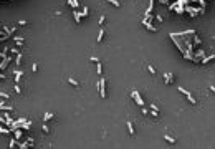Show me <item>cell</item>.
<instances>
[{"label": "cell", "instance_id": "8992f818", "mask_svg": "<svg viewBox=\"0 0 215 149\" xmlns=\"http://www.w3.org/2000/svg\"><path fill=\"white\" fill-rule=\"evenodd\" d=\"M73 18H75V22H76L78 25H79V23H81V18H83V17H81V13H79V12H78L76 8H75V10H73Z\"/></svg>", "mask_w": 215, "mask_h": 149}, {"label": "cell", "instance_id": "9c48e42d", "mask_svg": "<svg viewBox=\"0 0 215 149\" xmlns=\"http://www.w3.org/2000/svg\"><path fill=\"white\" fill-rule=\"evenodd\" d=\"M13 73H15V83L20 85V80H22V76H23V71L22 70H17V71H13Z\"/></svg>", "mask_w": 215, "mask_h": 149}, {"label": "cell", "instance_id": "484cf974", "mask_svg": "<svg viewBox=\"0 0 215 149\" xmlns=\"http://www.w3.org/2000/svg\"><path fill=\"white\" fill-rule=\"evenodd\" d=\"M13 89H15V93H17V94H20V93H22V88L18 86V83H15V85H13Z\"/></svg>", "mask_w": 215, "mask_h": 149}, {"label": "cell", "instance_id": "4316f807", "mask_svg": "<svg viewBox=\"0 0 215 149\" xmlns=\"http://www.w3.org/2000/svg\"><path fill=\"white\" fill-rule=\"evenodd\" d=\"M81 17H83V18H86V17H88V7H83V12H81Z\"/></svg>", "mask_w": 215, "mask_h": 149}, {"label": "cell", "instance_id": "f546056e", "mask_svg": "<svg viewBox=\"0 0 215 149\" xmlns=\"http://www.w3.org/2000/svg\"><path fill=\"white\" fill-rule=\"evenodd\" d=\"M71 7H73V10H75V8H78V7H79V0H73V2H71Z\"/></svg>", "mask_w": 215, "mask_h": 149}, {"label": "cell", "instance_id": "d6986e66", "mask_svg": "<svg viewBox=\"0 0 215 149\" xmlns=\"http://www.w3.org/2000/svg\"><path fill=\"white\" fill-rule=\"evenodd\" d=\"M96 73H98L99 76L103 75V65H101V61H96Z\"/></svg>", "mask_w": 215, "mask_h": 149}, {"label": "cell", "instance_id": "30bf717a", "mask_svg": "<svg viewBox=\"0 0 215 149\" xmlns=\"http://www.w3.org/2000/svg\"><path fill=\"white\" fill-rule=\"evenodd\" d=\"M22 58H23V55L20 53V51H18V53L15 55V60H13V61H15V65H17V66H20V65H22Z\"/></svg>", "mask_w": 215, "mask_h": 149}, {"label": "cell", "instance_id": "ba28073f", "mask_svg": "<svg viewBox=\"0 0 215 149\" xmlns=\"http://www.w3.org/2000/svg\"><path fill=\"white\" fill-rule=\"evenodd\" d=\"M13 42H15V45H17V46H23V43H25L23 37H13Z\"/></svg>", "mask_w": 215, "mask_h": 149}, {"label": "cell", "instance_id": "4fadbf2b", "mask_svg": "<svg viewBox=\"0 0 215 149\" xmlns=\"http://www.w3.org/2000/svg\"><path fill=\"white\" fill-rule=\"evenodd\" d=\"M0 111H13V106L5 105V103H0Z\"/></svg>", "mask_w": 215, "mask_h": 149}, {"label": "cell", "instance_id": "d4e9b609", "mask_svg": "<svg viewBox=\"0 0 215 149\" xmlns=\"http://www.w3.org/2000/svg\"><path fill=\"white\" fill-rule=\"evenodd\" d=\"M8 53H10V55H17V53H18V48H17V46H12V48H8Z\"/></svg>", "mask_w": 215, "mask_h": 149}, {"label": "cell", "instance_id": "7402d4cb", "mask_svg": "<svg viewBox=\"0 0 215 149\" xmlns=\"http://www.w3.org/2000/svg\"><path fill=\"white\" fill-rule=\"evenodd\" d=\"M126 124H127V131H129V134H131V136H134V126H132V123L127 121Z\"/></svg>", "mask_w": 215, "mask_h": 149}, {"label": "cell", "instance_id": "d590c367", "mask_svg": "<svg viewBox=\"0 0 215 149\" xmlns=\"http://www.w3.org/2000/svg\"><path fill=\"white\" fill-rule=\"evenodd\" d=\"M156 20H157V22H162V20H164V18H162V15H159V13H157V15L154 17Z\"/></svg>", "mask_w": 215, "mask_h": 149}, {"label": "cell", "instance_id": "8fae6325", "mask_svg": "<svg viewBox=\"0 0 215 149\" xmlns=\"http://www.w3.org/2000/svg\"><path fill=\"white\" fill-rule=\"evenodd\" d=\"M151 114L154 116V118H157V116H159V108H157L156 105H151Z\"/></svg>", "mask_w": 215, "mask_h": 149}, {"label": "cell", "instance_id": "5b68a950", "mask_svg": "<svg viewBox=\"0 0 215 149\" xmlns=\"http://www.w3.org/2000/svg\"><path fill=\"white\" fill-rule=\"evenodd\" d=\"M142 25H144L146 28H147V30H149L151 33H156V32H157V28H156V27H154V25H152L151 22H147L146 18H142Z\"/></svg>", "mask_w": 215, "mask_h": 149}, {"label": "cell", "instance_id": "4dcf8cb0", "mask_svg": "<svg viewBox=\"0 0 215 149\" xmlns=\"http://www.w3.org/2000/svg\"><path fill=\"white\" fill-rule=\"evenodd\" d=\"M147 70H149V73H151V75H156V73H157V71H156V68H154L152 65H149V66H147Z\"/></svg>", "mask_w": 215, "mask_h": 149}, {"label": "cell", "instance_id": "b9f144b4", "mask_svg": "<svg viewBox=\"0 0 215 149\" xmlns=\"http://www.w3.org/2000/svg\"><path fill=\"white\" fill-rule=\"evenodd\" d=\"M89 60L93 61V63H96V61H99V60H98V58H96V56H91V58H89Z\"/></svg>", "mask_w": 215, "mask_h": 149}, {"label": "cell", "instance_id": "e575fe53", "mask_svg": "<svg viewBox=\"0 0 215 149\" xmlns=\"http://www.w3.org/2000/svg\"><path fill=\"white\" fill-rule=\"evenodd\" d=\"M8 146H10V148H15V146H17V139H12Z\"/></svg>", "mask_w": 215, "mask_h": 149}, {"label": "cell", "instance_id": "8d00e7d4", "mask_svg": "<svg viewBox=\"0 0 215 149\" xmlns=\"http://www.w3.org/2000/svg\"><path fill=\"white\" fill-rule=\"evenodd\" d=\"M27 20H25V18H23V20H18V25H27Z\"/></svg>", "mask_w": 215, "mask_h": 149}, {"label": "cell", "instance_id": "5bb4252c", "mask_svg": "<svg viewBox=\"0 0 215 149\" xmlns=\"http://www.w3.org/2000/svg\"><path fill=\"white\" fill-rule=\"evenodd\" d=\"M20 128H22V129H25V131H28V129L32 128V121H23L22 124H20Z\"/></svg>", "mask_w": 215, "mask_h": 149}, {"label": "cell", "instance_id": "60d3db41", "mask_svg": "<svg viewBox=\"0 0 215 149\" xmlns=\"http://www.w3.org/2000/svg\"><path fill=\"white\" fill-rule=\"evenodd\" d=\"M27 141H28V143H30V144H32V146H33V141H35V139H33L32 136H30V138H27Z\"/></svg>", "mask_w": 215, "mask_h": 149}, {"label": "cell", "instance_id": "f35d334b", "mask_svg": "<svg viewBox=\"0 0 215 149\" xmlns=\"http://www.w3.org/2000/svg\"><path fill=\"white\" fill-rule=\"evenodd\" d=\"M0 123H2V124H5V123H7V119H5V116H0Z\"/></svg>", "mask_w": 215, "mask_h": 149}, {"label": "cell", "instance_id": "2e32d148", "mask_svg": "<svg viewBox=\"0 0 215 149\" xmlns=\"http://www.w3.org/2000/svg\"><path fill=\"white\" fill-rule=\"evenodd\" d=\"M192 37H194V38H192L194 45H197V46H198V45H202V40H200V37H197V33H194Z\"/></svg>", "mask_w": 215, "mask_h": 149}, {"label": "cell", "instance_id": "277c9868", "mask_svg": "<svg viewBox=\"0 0 215 149\" xmlns=\"http://www.w3.org/2000/svg\"><path fill=\"white\" fill-rule=\"evenodd\" d=\"M131 96L134 98V101H136V103H137L139 106H144V99L141 98V94H139L137 91H136V89H132V91H131Z\"/></svg>", "mask_w": 215, "mask_h": 149}, {"label": "cell", "instance_id": "ab89813d", "mask_svg": "<svg viewBox=\"0 0 215 149\" xmlns=\"http://www.w3.org/2000/svg\"><path fill=\"white\" fill-rule=\"evenodd\" d=\"M32 70H33V71H37V70H38V65H37V63H33V65H32Z\"/></svg>", "mask_w": 215, "mask_h": 149}, {"label": "cell", "instance_id": "7c38bea8", "mask_svg": "<svg viewBox=\"0 0 215 149\" xmlns=\"http://www.w3.org/2000/svg\"><path fill=\"white\" fill-rule=\"evenodd\" d=\"M12 132L15 134V139H17V141H18V139H22V138H23V131H22V129H18V128H17L15 131H12Z\"/></svg>", "mask_w": 215, "mask_h": 149}, {"label": "cell", "instance_id": "52a82bcc", "mask_svg": "<svg viewBox=\"0 0 215 149\" xmlns=\"http://www.w3.org/2000/svg\"><path fill=\"white\" fill-rule=\"evenodd\" d=\"M164 80H165V85H171V83H174V75L172 73H165Z\"/></svg>", "mask_w": 215, "mask_h": 149}, {"label": "cell", "instance_id": "6da1fadb", "mask_svg": "<svg viewBox=\"0 0 215 149\" xmlns=\"http://www.w3.org/2000/svg\"><path fill=\"white\" fill-rule=\"evenodd\" d=\"M98 89H99V96H101L103 99L108 98V93H106V80H104V76H101V78H99Z\"/></svg>", "mask_w": 215, "mask_h": 149}, {"label": "cell", "instance_id": "ac0fdd59", "mask_svg": "<svg viewBox=\"0 0 215 149\" xmlns=\"http://www.w3.org/2000/svg\"><path fill=\"white\" fill-rule=\"evenodd\" d=\"M17 146H18L20 149H28V148H32V144L28 143V141H27V143H17Z\"/></svg>", "mask_w": 215, "mask_h": 149}, {"label": "cell", "instance_id": "603a6c76", "mask_svg": "<svg viewBox=\"0 0 215 149\" xmlns=\"http://www.w3.org/2000/svg\"><path fill=\"white\" fill-rule=\"evenodd\" d=\"M174 10L177 12V15H184V7H182V5H179V3L176 5V8H174Z\"/></svg>", "mask_w": 215, "mask_h": 149}, {"label": "cell", "instance_id": "3957f363", "mask_svg": "<svg viewBox=\"0 0 215 149\" xmlns=\"http://www.w3.org/2000/svg\"><path fill=\"white\" fill-rule=\"evenodd\" d=\"M10 61H12V55H7L5 58H2V63H0V71L7 70V66L10 65Z\"/></svg>", "mask_w": 215, "mask_h": 149}, {"label": "cell", "instance_id": "e0dca14e", "mask_svg": "<svg viewBox=\"0 0 215 149\" xmlns=\"http://www.w3.org/2000/svg\"><path fill=\"white\" fill-rule=\"evenodd\" d=\"M214 58H215V55H214V53H212V55H210V56H202V60H200V61H202V63H204V65H205V63H209V61H212V60H214Z\"/></svg>", "mask_w": 215, "mask_h": 149}, {"label": "cell", "instance_id": "9a60e30c", "mask_svg": "<svg viewBox=\"0 0 215 149\" xmlns=\"http://www.w3.org/2000/svg\"><path fill=\"white\" fill-rule=\"evenodd\" d=\"M53 113H51V111H46V113H45V116H43V121L46 123V121H50V119H53Z\"/></svg>", "mask_w": 215, "mask_h": 149}, {"label": "cell", "instance_id": "83f0119b", "mask_svg": "<svg viewBox=\"0 0 215 149\" xmlns=\"http://www.w3.org/2000/svg\"><path fill=\"white\" fill-rule=\"evenodd\" d=\"M164 138H165V141H167V143H176V139L172 138V136H169V134H165Z\"/></svg>", "mask_w": 215, "mask_h": 149}, {"label": "cell", "instance_id": "44dd1931", "mask_svg": "<svg viewBox=\"0 0 215 149\" xmlns=\"http://www.w3.org/2000/svg\"><path fill=\"white\" fill-rule=\"evenodd\" d=\"M68 83H70L71 86H75V88H79V83H78L75 78H68Z\"/></svg>", "mask_w": 215, "mask_h": 149}, {"label": "cell", "instance_id": "f1b7e54d", "mask_svg": "<svg viewBox=\"0 0 215 149\" xmlns=\"http://www.w3.org/2000/svg\"><path fill=\"white\" fill-rule=\"evenodd\" d=\"M0 98L8 99V98H10V94H8V93H5V91H0Z\"/></svg>", "mask_w": 215, "mask_h": 149}, {"label": "cell", "instance_id": "7a4b0ae2", "mask_svg": "<svg viewBox=\"0 0 215 149\" xmlns=\"http://www.w3.org/2000/svg\"><path fill=\"white\" fill-rule=\"evenodd\" d=\"M177 89H179V91H180L182 94H185V96H187V99L190 101V103H192V105H197V99H195V98L192 96V93H190L189 89H185L184 86H177Z\"/></svg>", "mask_w": 215, "mask_h": 149}, {"label": "cell", "instance_id": "ee69618b", "mask_svg": "<svg viewBox=\"0 0 215 149\" xmlns=\"http://www.w3.org/2000/svg\"><path fill=\"white\" fill-rule=\"evenodd\" d=\"M0 80H7V75H3V73H0Z\"/></svg>", "mask_w": 215, "mask_h": 149}, {"label": "cell", "instance_id": "cb8c5ba5", "mask_svg": "<svg viewBox=\"0 0 215 149\" xmlns=\"http://www.w3.org/2000/svg\"><path fill=\"white\" fill-rule=\"evenodd\" d=\"M10 128H3L2 124H0V134H10Z\"/></svg>", "mask_w": 215, "mask_h": 149}, {"label": "cell", "instance_id": "7bdbcfd3", "mask_svg": "<svg viewBox=\"0 0 215 149\" xmlns=\"http://www.w3.org/2000/svg\"><path fill=\"white\" fill-rule=\"evenodd\" d=\"M141 113H142V114H147L149 111H147V109H146V108H144V106H142V109H141Z\"/></svg>", "mask_w": 215, "mask_h": 149}, {"label": "cell", "instance_id": "1f68e13d", "mask_svg": "<svg viewBox=\"0 0 215 149\" xmlns=\"http://www.w3.org/2000/svg\"><path fill=\"white\" fill-rule=\"evenodd\" d=\"M108 2H109L111 5H114V7H119V5H121V3H119L117 0H108Z\"/></svg>", "mask_w": 215, "mask_h": 149}, {"label": "cell", "instance_id": "74e56055", "mask_svg": "<svg viewBox=\"0 0 215 149\" xmlns=\"http://www.w3.org/2000/svg\"><path fill=\"white\" fill-rule=\"evenodd\" d=\"M159 3H164V5H169V0H157Z\"/></svg>", "mask_w": 215, "mask_h": 149}, {"label": "cell", "instance_id": "d6a6232c", "mask_svg": "<svg viewBox=\"0 0 215 149\" xmlns=\"http://www.w3.org/2000/svg\"><path fill=\"white\" fill-rule=\"evenodd\" d=\"M104 22H106V17L101 15V17H99V25H104Z\"/></svg>", "mask_w": 215, "mask_h": 149}, {"label": "cell", "instance_id": "ffe728a7", "mask_svg": "<svg viewBox=\"0 0 215 149\" xmlns=\"http://www.w3.org/2000/svg\"><path fill=\"white\" fill-rule=\"evenodd\" d=\"M103 38H104V28H101V30H99V33H98V43H101V42H103Z\"/></svg>", "mask_w": 215, "mask_h": 149}, {"label": "cell", "instance_id": "836d02e7", "mask_svg": "<svg viewBox=\"0 0 215 149\" xmlns=\"http://www.w3.org/2000/svg\"><path fill=\"white\" fill-rule=\"evenodd\" d=\"M41 129H43V132H46V134L50 132V128H48V124H43V126H41Z\"/></svg>", "mask_w": 215, "mask_h": 149}]
</instances>
